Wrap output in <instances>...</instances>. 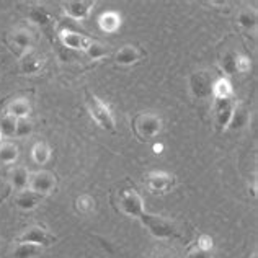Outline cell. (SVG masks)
Segmentation results:
<instances>
[{
  "label": "cell",
  "instance_id": "obj_1",
  "mask_svg": "<svg viewBox=\"0 0 258 258\" xmlns=\"http://www.w3.org/2000/svg\"><path fill=\"white\" fill-rule=\"evenodd\" d=\"M111 203L116 211L127 217H134V219H139L146 213L144 200L134 186H123L113 191Z\"/></svg>",
  "mask_w": 258,
  "mask_h": 258
},
{
  "label": "cell",
  "instance_id": "obj_2",
  "mask_svg": "<svg viewBox=\"0 0 258 258\" xmlns=\"http://www.w3.org/2000/svg\"><path fill=\"white\" fill-rule=\"evenodd\" d=\"M85 105L87 110L90 113L92 119L97 123L101 129H105L108 133H116V121L110 110V106L103 103L97 95H93L92 92H85Z\"/></svg>",
  "mask_w": 258,
  "mask_h": 258
},
{
  "label": "cell",
  "instance_id": "obj_3",
  "mask_svg": "<svg viewBox=\"0 0 258 258\" xmlns=\"http://www.w3.org/2000/svg\"><path fill=\"white\" fill-rule=\"evenodd\" d=\"M131 127L134 134L138 136V139L147 142L154 139L155 136H159V133L162 131V118L155 113L142 111L133 118Z\"/></svg>",
  "mask_w": 258,
  "mask_h": 258
},
{
  "label": "cell",
  "instance_id": "obj_4",
  "mask_svg": "<svg viewBox=\"0 0 258 258\" xmlns=\"http://www.w3.org/2000/svg\"><path fill=\"white\" fill-rule=\"evenodd\" d=\"M139 221L155 239L167 240V239H175L178 235V229H176L175 224L162 216H155L146 211L139 217Z\"/></svg>",
  "mask_w": 258,
  "mask_h": 258
},
{
  "label": "cell",
  "instance_id": "obj_5",
  "mask_svg": "<svg viewBox=\"0 0 258 258\" xmlns=\"http://www.w3.org/2000/svg\"><path fill=\"white\" fill-rule=\"evenodd\" d=\"M7 44L9 49L20 59L25 52L33 49L35 44V33H33L28 26H18L9 36H7Z\"/></svg>",
  "mask_w": 258,
  "mask_h": 258
},
{
  "label": "cell",
  "instance_id": "obj_6",
  "mask_svg": "<svg viewBox=\"0 0 258 258\" xmlns=\"http://www.w3.org/2000/svg\"><path fill=\"white\" fill-rule=\"evenodd\" d=\"M17 242H25V243H33V245H38L41 248L51 247L57 242V237L52 232H49L47 229H44L43 226H30L26 227L22 235L18 237Z\"/></svg>",
  "mask_w": 258,
  "mask_h": 258
},
{
  "label": "cell",
  "instance_id": "obj_7",
  "mask_svg": "<svg viewBox=\"0 0 258 258\" xmlns=\"http://www.w3.org/2000/svg\"><path fill=\"white\" fill-rule=\"evenodd\" d=\"M57 188V178L56 175L49 170H38L35 173H30L28 189L43 196H47Z\"/></svg>",
  "mask_w": 258,
  "mask_h": 258
},
{
  "label": "cell",
  "instance_id": "obj_8",
  "mask_svg": "<svg viewBox=\"0 0 258 258\" xmlns=\"http://www.w3.org/2000/svg\"><path fill=\"white\" fill-rule=\"evenodd\" d=\"M144 183L151 193L162 195V193L170 191L175 186V175L168 172H162V170H154V172H149L144 176Z\"/></svg>",
  "mask_w": 258,
  "mask_h": 258
},
{
  "label": "cell",
  "instance_id": "obj_9",
  "mask_svg": "<svg viewBox=\"0 0 258 258\" xmlns=\"http://www.w3.org/2000/svg\"><path fill=\"white\" fill-rule=\"evenodd\" d=\"M213 84H214L213 74L208 71H198L191 74V77H189V90H191L193 97L198 100L211 97Z\"/></svg>",
  "mask_w": 258,
  "mask_h": 258
},
{
  "label": "cell",
  "instance_id": "obj_10",
  "mask_svg": "<svg viewBox=\"0 0 258 258\" xmlns=\"http://www.w3.org/2000/svg\"><path fill=\"white\" fill-rule=\"evenodd\" d=\"M237 101L234 98H224V100H214L213 103V113H214V126L217 131L227 129L232 113L235 110Z\"/></svg>",
  "mask_w": 258,
  "mask_h": 258
},
{
  "label": "cell",
  "instance_id": "obj_11",
  "mask_svg": "<svg viewBox=\"0 0 258 258\" xmlns=\"http://www.w3.org/2000/svg\"><path fill=\"white\" fill-rule=\"evenodd\" d=\"M59 41L66 49L74 51V52H85L88 47L93 44L95 39L88 38L85 35L74 30H62L59 33Z\"/></svg>",
  "mask_w": 258,
  "mask_h": 258
},
{
  "label": "cell",
  "instance_id": "obj_12",
  "mask_svg": "<svg viewBox=\"0 0 258 258\" xmlns=\"http://www.w3.org/2000/svg\"><path fill=\"white\" fill-rule=\"evenodd\" d=\"M26 18H28L35 26H38L39 30H43L46 35L51 38V41H52L54 17H52V13L46 9V7H41V5L30 7L28 13H26Z\"/></svg>",
  "mask_w": 258,
  "mask_h": 258
},
{
  "label": "cell",
  "instance_id": "obj_13",
  "mask_svg": "<svg viewBox=\"0 0 258 258\" xmlns=\"http://www.w3.org/2000/svg\"><path fill=\"white\" fill-rule=\"evenodd\" d=\"M60 7H62L66 17L76 20V22H82V20H87L88 15H90L95 2H92V0H67V2L60 4Z\"/></svg>",
  "mask_w": 258,
  "mask_h": 258
},
{
  "label": "cell",
  "instance_id": "obj_14",
  "mask_svg": "<svg viewBox=\"0 0 258 258\" xmlns=\"http://www.w3.org/2000/svg\"><path fill=\"white\" fill-rule=\"evenodd\" d=\"M44 62H46V59L43 54L31 49L20 57V72H22L23 76H35V74H38L44 67Z\"/></svg>",
  "mask_w": 258,
  "mask_h": 258
},
{
  "label": "cell",
  "instance_id": "obj_15",
  "mask_svg": "<svg viewBox=\"0 0 258 258\" xmlns=\"http://www.w3.org/2000/svg\"><path fill=\"white\" fill-rule=\"evenodd\" d=\"M146 56V52L141 49L139 46H134V44H124L123 47H119L114 54V62L119 64V66H133L136 62Z\"/></svg>",
  "mask_w": 258,
  "mask_h": 258
},
{
  "label": "cell",
  "instance_id": "obj_16",
  "mask_svg": "<svg viewBox=\"0 0 258 258\" xmlns=\"http://www.w3.org/2000/svg\"><path fill=\"white\" fill-rule=\"evenodd\" d=\"M46 196L39 195V193H35L31 191V189H23V191H18L15 195V206L20 209V211H33V209H36L39 205L43 203V200Z\"/></svg>",
  "mask_w": 258,
  "mask_h": 258
},
{
  "label": "cell",
  "instance_id": "obj_17",
  "mask_svg": "<svg viewBox=\"0 0 258 258\" xmlns=\"http://www.w3.org/2000/svg\"><path fill=\"white\" fill-rule=\"evenodd\" d=\"M4 113L10 114L15 119L28 118L31 113V103L28 101V98H13L5 105Z\"/></svg>",
  "mask_w": 258,
  "mask_h": 258
},
{
  "label": "cell",
  "instance_id": "obj_18",
  "mask_svg": "<svg viewBox=\"0 0 258 258\" xmlns=\"http://www.w3.org/2000/svg\"><path fill=\"white\" fill-rule=\"evenodd\" d=\"M28 181H30V172L26 167L20 165V167H15L10 172L9 185L12 189H15V193L23 191V189L28 188Z\"/></svg>",
  "mask_w": 258,
  "mask_h": 258
},
{
  "label": "cell",
  "instance_id": "obj_19",
  "mask_svg": "<svg viewBox=\"0 0 258 258\" xmlns=\"http://www.w3.org/2000/svg\"><path fill=\"white\" fill-rule=\"evenodd\" d=\"M250 121V113H248V108L245 105H240L237 103L235 105V110L232 113V118H230V123H229V129H234V131H237V129H242L245 127L248 124Z\"/></svg>",
  "mask_w": 258,
  "mask_h": 258
},
{
  "label": "cell",
  "instance_id": "obj_20",
  "mask_svg": "<svg viewBox=\"0 0 258 258\" xmlns=\"http://www.w3.org/2000/svg\"><path fill=\"white\" fill-rule=\"evenodd\" d=\"M237 25L245 31H255L258 25V17L255 9H243L237 15Z\"/></svg>",
  "mask_w": 258,
  "mask_h": 258
},
{
  "label": "cell",
  "instance_id": "obj_21",
  "mask_svg": "<svg viewBox=\"0 0 258 258\" xmlns=\"http://www.w3.org/2000/svg\"><path fill=\"white\" fill-rule=\"evenodd\" d=\"M211 97L214 100H224V98H234V88L230 85V82L227 79L219 77L214 80L213 84V92Z\"/></svg>",
  "mask_w": 258,
  "mask_h": 258
},
{
  "label": "cell",
  "instance_id": "obj_22",
  "mask_svg": "<svg viewBox=\"0 0 258 258\" xmlns=\"http://www.w3.org/2000/svg\"><path fill=\"white\" fill-rule=\"evenodd\" d=\"M98 25H100L101 31H105V33H114V31H118V28L121 26V17H119V13L113 12V10L105 12L103 15L98 18Z\"/></svg>",
  "mask_w": 258,
  "mask_h": 258
},
{
  "label": "cell",
  "instance_id": "obj_23",
  "mask_svg": "<svg viewBox=\"0 0 258 258\" xmlns=\"http://www.w3.org/2000/svg\"><path fill=\"white\" fill-rule=\"evenodd\" d=\"M41 247L33 245V243H25V242H17L15 248H13V258H36L43 253Z\"/></svg>",
  "mask_w": 258,
  "mask_h": 258
},
{
  "label": "cell",
  "instance_id": "obj_24",
  "mask_svg": "<svg viewBox=\"0 0 258 258\" xmlns=\"http://www.w3.org/2000/svg\"><path fill=\"white\" fill-rule=\"evenodd\" d=\"M18 159V146L10 141H5L0 144V164L10 165L15 164Z\"/></svg>",
  "mask_w": 258,
  "mask_h": 258
},
{
  "label": "cell",
  "instance_id": "obj_25",
  "mask_svg": "<svg viewBox=\"0 0 258 258\" xmlns=\"http://www.w3.org/2000/svg\"><path fill=\"white\" fill-rule=\"evenodd\" d=\"M31 157L35 160V164L44 165L51 159V147L46 144L44 141H38L31 149Z\"/></svg>",
  "mask_w": 258,
  "mask_h": 258
},
{
  "label": "cell",
  "instance_id": "obj_26",
  "mask_svg": "<svg viewBox=\"0 0 258 258\" xmlns=\"http://www.w3.org/2000/svg\"><path fill=\"white\" fill-rule=\"evenodd\" d=\"M17 133V119L10 114L2 113L0 114V134L2 138H15Z\"/></svg>",
  "mask_w": 258,
  "mask_h": 258
},
{
  "label": "cell",
  "instance_id": "obj_27",
  "mask_svg": "<svg viewBox=\"0 0 258 258\" xmlns=\"http://www.w3.org/2000/svg\"><path fill=\"white\" fill-rule=\"evenodd\" d=\"M76 209L80 214H90L95 209V200L90 195H80L76 200Z\"/></svg>",
  "mask_w": 258,
  "mask_h": 258
},
{
  "label": "cell",
  "instance_id": "obj_28",
  "mask_svg": "<svg viewBox=\"0 0 258 258\" xmlns=\"http://www.w3.org/2000/svg\"><path fill=\"white\" fill-rule=\"evenodd\" d=\"M237 54L239 52H234V51H230V52H226L224 54V57L221 60V67H222V71L229 74V76H234V74H237V67H235V62H237Z\"/></svg>",
  "mask_w": 258,
  "mask_h": 258
},
{
  "label": "cell",
  "instance_id": "obj_29",
  "mask_svg": "<svg viewBox=\"0 0 258 258\" xmlns=\"http://www.w3.org/2000/svg\"><path fill=\"white\" fill-rule=\"evenodd\" d=\"M85 54H87V57H90L93 60L95 59H101V57H105L106 54H108V46L101 44V43L97 41V39H95L93 44L85 51Z\"/></svg>",
  "mask_w": 258,
  "mask_h": 258
},
{
  "label": "cell",
  "instance_id": "obj_30",
  "mask_svg": "<svg viewBox=\"0 0 258 258\" xmlns=\"http://www.w3.org/2000/svg\"><path fill=\"white\" fill-rule=\"evenodd\" d=\"M33 121L30 118H22V119H17V133L15 136L17 138H26L33 133Z\"/></svg>",
  "mask_w": 258,
  "mask_h": 258
},
{
  "label": "cell",
  "instance_id": "obj_31",
  "mask_svg": "<svg viewBox=\"0 0 258 258\" xmlns=\"http://www.w3.org/2000/svg\"><path fill=\"white\" fill-rule=\"evenodd\" d=\"M235 67H237V72L239 74H245L250 71V59L247 56H242V54H237V62H235Z\"/></svg>",
  "mask_w": 258,
  "mask_h": 258
},
{
  "label": "cell",
  "instance_id": "obj_32",
  "mask_svg": "<svg viewBox=\"0 0 258 258\" xmlns=\"http://www.w3.org/2000/svg\"><path fill=\"white\" fill-rule=\"evenodd\" d=\"M195 245L198 248H201V250H209V252H213V239L209 235H206V234H201Z\"/></svg>",
  "mask_w": 258,
  "mask_h": 258
},
{
  "label": "cell",
  "instance_id": "obj_33",
  "mask_svg": "<svg viewBox=\"0 0 258 258\" xmlns=\"http://www.w3.org/2000/svg\"><path fill=\"white\" fill-rule=\"evenodd\" d=\"M186 258H213V252H209V250H201L196 245H193L188 250Z\"/></svg>",
  "mask_w": 258,
  "mask_h": 258
},
{
  "label": "cell",
  "instance_id": "obj_34",
  "mask_svg": "<svg viewBox=\"0 0 258 258\" xmlns=\"http://www.w3.org/2000/svg\"><path fill=\"white\" fill-rule=\"evenodd\" d=\"M10 191H12V188L9 185V181H5L2 176H0V201H4L7 196L10 195Z\"/></svg>",
  "mask_w": 258,
  "mask_h": 258
},
{
  "label": "cell",
  "instance_id": "obj_35",
  "mask_svg": "<svg viewBox=\"0 0 258 258\" xmlns=\"http://www.w3.org/2000/svg\"><path fill=\"white\" fill-rule=\"evenodd\" d=\"M2 139H4V138H2V134H0V144H2Z\"/></svg>",
  "mask_w": 258,
  "mask_h": 258
}]
</instances>
